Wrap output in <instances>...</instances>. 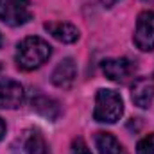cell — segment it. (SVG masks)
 Instances as JSON below:
<instances>
[{"label":"cell","mask_w":154,"mask_h":154,"mask_svg":"<svg viewBox=\"0 0 154 154\" xmlns=\"http://www.w3.org/2000/svg\"><path fill=\"white\" fill-rule=\"evenodd\" d=\"M50 54H52V47L45 39L38 38V36H29L16 45L14 59H16L18 68L31 72V70L39 68L43 63H47Z\"/></svg>","instance_id":"cell-1"},{"label":"cell","mask_w":154,"mask_h":154,"mask_svg":"<svg viewBox=\"0 0 154 154\" xmlns=\"http://www.w3.org/2000/svg\"><path fill=\"white\" fill-rule=\"evenodd\" d=\"M124 115V100L115 90H99L95 95L93 118L100 124H115Z\"/></svg>","instance_id":"cell-2"},{"label":"cell","mask_w":154,"mask_h":154,"mask_svg":"<svg viewBox=\"0 0 154 154\" xmlns=\"http://www.w3.org/2000/svg\"><path fill=\"white\" fill-rule=\"evenodd\" d=\"M32 18L29 0H0V20L11 27H20Z\"/></svg>","instance_id":"cell-3"},{"label":"cell","mask_w":154,"mask_h":154,"mask_svg":"<svg viewBox=\"0 0 154 154\" xmlns=\"http://www.w3.org/2000/svg\"><path fill=\"white\" fill-rule=\"evenodd\" d=\"M133 41L142 52L154 50V11H143L138 14Z\"/></svg>","instance_id":"cell-4"},{"label":"cell","mask_w":154,"mask_h":154,"mask_svg":"<svg viewBox=\"0 0 154 154\" xmlns=\"http://www.w3.org/2000/svg\"><path fill=\"white\" fill-rule=\"evenodd\" d=\"M23 102V86L9 77H0V108L14 109Z\"/></svg>","instance_id":"cell-5"},{"label":"cell","mask_w":154,"mask_h":154,"mask_svg":"<svg viewBox=\"0 0 154 154\" xmlns=\"http://www.w3.org/2000/svg\"><path fill=\"white\" fill-rule=\"evenodd\" d=\"M102 72L113 82H125L134 72V65L127 57H113L102 61Z\"/></svg>","instance_id":"cell-6"},{"label":"cell","mask_w":154,"mask_h":154,"mask_svg":"<svg viewBox=\"0 0 154 154\" xmlns=\"http://www.w3.org/2000/svg\"><path fill=\"white\" fill-rule=\"evenodd\" d=\"M13 154H45V142L36 129H27L13 145Z\"/></svg>","instance_id":"cell-7"},{"label":"cell","mask_w":154,"mask_h":154,"mask_svg":"<svg viewBox=\"0 0 154 154\" xmlns=\"http://www.w3.org/2000/svg\"><path fill=\"white\" fill-rule=\"evenodd\" d=\"M75 77H77L75 61H74L72 57H65L61 63H57V66L54 68L50 79H52V84H54V86L66 90V88H70V86L74 84Z\"/></svg>","instance_id":"cell-8"},{"label":"cell","mask_w":154,"mask_h":154,"mask_svg":"<svg viewBox=\"0 0 154 154\" xmlns=\"http://www.w3.org/2000/svg\"><path fill=\"white\" fill-rule=\"evenodd\" d=\"M43 27L52 38L61 43H75L79 39V29L68 22H47Z\"/></svg>","instance_id":"cell-9"},{"label":"cell","mask_w":154,"mask_h":154,"mask_svg":"<svg viewBox=\"0 0 154 154\" xmlns=\"http://www.w3.org/2000/svg\"><path fill=\"white\" fill-rule=\"evenodd\" d=\"M131 97H133V102L138 108L147 109L154 100V82L149 81V79H138L133 84Z\"/></svg>","instance_id":"cell-10"},{"label":"cell","mask_w":154,"mask_h":154,"mask_svg":"<svg viewBox=\"0 0 154 154\" xmlns=\"http://www.w3.org/2000/svg\"><path fill=\"white\" fill-rule=\"evenodd\" d=\"M95 145L100 154H127L124 145L116 140L111 133H97Z\"/></svg>","instance_id":"cell-11"},{"label":"cell","mask_w":154,"mask_h":154,"mask_svg":"<svg viewBox=\"0 0 154 154\" xmlns=\"http://www.w3.org/2000/svg\"><path fill=\"white\" fill-rule=\"evenodd\" d=\"M32 108L38 113H41L43 116H48V118H56L57 111H59L57 104L52 99H48V97H38L36 100H32Z\"/></svg>","instance_id":"cell-12"},{"label":"cell","mask_w":154,"mask_h":154,"mask_svg":"<svg viewBox=\"0 0 154 154\" xmlns=\"http://www.w3.org/2000/svg\"><path fill=\"white\" fill-rule=\"evenodd\" d=\"M136 154H154V133L143 136L138 145H136Z\"/></svg>","instance_id":"cell-13"},{"label":"cell","mask_w":154,"mask_h":154,"mask_svg":"<svg viewBox=\"0 0 154 154\" xmlns=\"http://www.w3.org/2000/svg\"><path fill=\"white\" fill-rule=\"evenodd\" d=\"M70 154H91V151L82 138H75L70 145Z\"/></svg>","instance_id":"cell-14"},{"label":"cell","mask_w":154,"mask_h":154,"mask_svg":"<svg viewBox=\"0 0 154 154\" xmlns=\"http://www.w3.org/2000/svg\"><path fill=\"white\" fill-rule=\"evenodd\" d=\"M4 136H5V122L0 118V142L4 140Z\"/></svg>","instance_id":"cell-15"},{"label":"cell","mask_w":154,"mask_h":154,"mask_svg":"<svg viewBox=\"0 0 154 154\" xmlns=\"http://www.w3.org/2000/svg\"><path fill=\"white\" fill-rule=\"evenodd\" d=\"M99 2H100L104 7H113V5H115L118 0H99Z\"/></svg>","instance_id":"cell-16"},{"label":"cell","mask_w":154,"mask_h":154,"mask_svg":"<svg viewBox=\"0 0 154 154\" xmlns=\"http://www.w3.org/2000/svg\"><path fill=\"white\" fill-rule=\"evenodd\" d=\"M145 4H154V0H143Z\"/></svg>","instance_id":"cell-17"},{"label":"cell","mask_w":154,"mask_h":154,"mask_svg":"<svg viewBox=\"0 0 154 154\" xmlns=\"http://www.w3.org/2000/svg\"><path fill=\"white\" fill-rule=\"evenodd\" d=\"M0 47H2V34H0Z\"/></svg>","instance_id":"cell-18"}]
</instances>
